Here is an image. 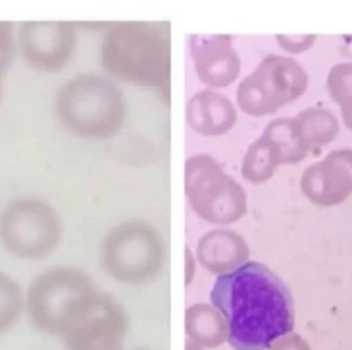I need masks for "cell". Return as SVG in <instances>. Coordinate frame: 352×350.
Returning <instances> with one entry per match:
<instances>
[{"label":"cell","mask_w":352,"mask_h":350,"mask_svg":"<svg viewBox=\"0 0 352 350\" xmlns=\"http://www.w3.org/2000/svg\"><path fill=\"white\" fill-rule=\"evenodd\" d=\"M317 40L316 34H291V36H276L278 45L289 54H300L310 49Z\"/></svg>","instance_id":"obj_22"},{"label":"cell","mask_w":352,"mask_h":350,"mask_svg":"<svg viewBox=\"0 0 352 350\" xmlns=\"http://www.w3.org/2000/svg\"><path fill=\"white\" fill-rule=\"evenodd\" d=\"M100 289L74 267H55L37 275L25 293V312L40 333L62 338L91 308Z\"/></svg>","instance_id":"obj_4"},{"label":"cell","mask_w":352,"mask_h":350,"mask_svg":"<svg viewBox=\"0 0 352 350\" xmlns=\"http://www.w3.org/2000/svg\"><path fill=\"white\" fill-rule=\"evenodd\" d=\"M25 312V293L8 274L0 271V336L11 331Z\"/></svg>","instance_id":"obj_19"},{"label":"cell","mask_w":352,"mask_h":350,"mask_svg":"<svg viewBox=\"0 0 352 350\" xmlns=\"http://www.w3.org/2000/svg\"><path fill=\"white\" fill-rule=\"evenodd\" d=\"M210 301L226 322L232 349L267 350L294 333V296L285 282L259 261H247L219 275Z\"/></svg>","instance_id":"obj_1"},{"label":"cell","mask_w":352,"mask_h":350,"mask_svg":"<svg viewBox=\"0 0 352 350\" xmlns=\"http://www.w3.org/2000/svg\"><path fill=\"white\" fill-rule=\"evenodd\" d=\"M296 130L307 154L320 155L339 135L340 125L338 117L327 110L311 107L294 117Z\"/></svg>","instance_id":"obj_16"},{"label":"cell","mask_w":352,"mask_h":350,"mask_svg":"<svg viewBox=\"0 0 352 350\" xmlns=\"http://www.w3.org/2000/svg\"><path fill=\"white\" fill-rule=\"evenodd\" d=\"M55 108L69 132L94 140L117 136L128 117L122 91L110 78L95 73L78 74L66 81L56 93Z\"/></svg>","instance_id":"obj_3"},{"label":"cell","mask_w":352,"mask_h":350,"mask_svg":"<svg viewBox=\"0 0 352 350\" xmlns=\"http://www.w3.org/2000/svg\"><path fill=\"white\" fill-rule=\"evenodd\" d=\"M185 350H204L201 349L200 347H197L196 344H193V342H190V341H188V340H185Z\"/></svg>","instance_id":"obj_26"},{"label":"cell","mask_w":352,"mask_h":350,"mask_svg":"<svg viewBox=\"0 0 352 350\" xmlns=\"http://www.w3.org/2000/svg\"><path fill=\"white\" fill-rule=\"evenodd\" d=\"M281 165L278 148L262 135L248 147L241 163V175L250 183L261 185L267 182Z\"/></svg>","instance_id":"obj_17"},{"label":"cell","mask_w":352,"mask_h":350,"mask_svg":"<svg viewBox=\"0 0 352 350\" xmlns=\"http://www.w3.org/2000/svg\"><path fill=\"white\" fill-rule=\"evenodd\" d=\"M331 99L342 107V111H352V62L335 65L327 80Z\"/></svg>","instance_id":"obj_20"},{"label":"cell","mask_w":352,"mask_h":350,"mask_svg":"<svg viewBox=\"0 0 352 350\" xmlns=\"http://www.w3.org/2000/svg\"><path fill=\"white\" fill-rule=\"evenodd\" d=\"M186 340L201 349H218L228 342V326L223 316L210 304L197 303L185 311Z\"/></svg>","instance_id":"obj_15"},{"label":"cell","mask_w":352,"mask_h":350,"mask_svg":"<svg viewBox=\"0 0 352 350\" xmlns=\"http://www.w3.org/2000/svg\"><path fill=\"white\" fill-rule=\"evenodd\" d=\"M63 227L56 211L38 198H18L0 213V241L14 256L40 260L59 245Z\"/></svg>","instance_id":"obj_7"},{"label":"cell","mask_w":352,"mask_h":350,"mask_svg":"<svg viewBox=\"0 0 352 350\" xmlns=\"http://www.w3.org/2000/svg\"><path fill=\"white\" fill-rule=\"evenodd\" d=\"M100 62L111 75L120 80L144 88L168 89L170 40L161 25L116 23L103 37Z\"/></svg>","instance_id":"obj_2"},{"label":"cell","mask_w":352,"mask_h":350,"mask_svg":"<svg viewBox=\"0 0 352 350\" xmlns=\"http://www.w3.org/2000/svg\"><path fill=\"white\" fill-rule=\"evenodd\" d=\"M267 350H311V347L300 334L291 333L273 342Z\"/></svg>","instance_id":"obj_23"},{"label":"cell","mask_w":352,"mask_h":350,"mask_svg":"<svg viewBox=\"0 0 352 350\" xmlns=\"http://www.w3.org/2000/svg\"><path fill=\"white\" fill-rule=\"evenodd\" d=\"M1 77H3V74L0 73V96H1Z\"/></svg>","instance_id":"obj_27"},{"label":"cell","mask_w":352,"mask_h":350,"mask_svg":"<svg viewBox=\"0 0 352 350\" xmlns=\"http://www.w3.org/2000/svg\"><path fill=\"white\" fill-rule=\"evenodd\" d=\"M131 318L110 293L100 292L91 308L60 338L66 350H125Z\"/></svg>","instance_id":"obj_9"},{"label":"cell","mask_w":352,"mask_h":350,"mask_svg":"<svg viewBox=\"0 0 352 350\" xmlns=\"http://www.w3.org/2000/svg\"><path fill=\"white\" fill-rule=\"evenodd\" d=\"M196 257L211 274L223 275L248 261L250 249L244 238L232 230H212L197 242Z\"/></svg>","instance_id":"obj_14"},{"label":"cell","mask_w":352,"mask_h":350,"mask_svg":"<svg viewBox=\"0 0 352 350\" xmlns=\"http://www.w3.org/2000/svg\"><path fill=\"white\" fill-rule=\"evenodd\" d=\"M262 135L278 148L283 165H296L309 156L296 130L294 117L272 121L263 129Z\"/></svg>","instance_id":"obj_18"},{"label":"cell","mask_w":352,"mask_h":350,"mask_svg":"<svg viewBox=\"0 0 352 350\" xmlns=\"http://www.w3.org/2000/svg\"><path fill=\"white\" fill-rule=\"evenodd\" d=\"M185 196L193 212L208 223L230 224L247 212V194L241 185L204 154L185 162Z\"/></svg>","instance_id":"obj_6"},{"label":"cell","mask_w":352,"mask_h":350,"mask_svg":"<svg viewBox=\"0 0 352 350\" xmlns=\"http://www.w3.org/2000/svg\"><path fill=\"white\" fill-rule=\"evenodd\" d=\"M136 350H146V349H136Z\"/></svg>","instance_id":"obj_28"},{"label":"cell","mask_w":352,"mask_h":350,"mask_svg":"<svg viewBox=\"0 0 352 350\" xmlns=\"http://www.w3.org/2000/svg\"><path fill=\"white\" fill-rule=\"evenodd\" d=\"M309 86V77L299 62L288 56L269 55L239 85L236 99L250 117L276 114L298 100Z\"/></svg>","instance_id":"obj_8"},{"label":"cell","mask_w":352,"mask_h":350,"mask_svg":"<svg viewBox=\"0 0 352 350\" xmlns=\"http://www.w3.org/2000/svg\"><path fill=\"white\" fill-rule=\"evenodd\" d=\"M196 272V264H195V257L190 253L189 248L185 246V286L188 288L190 282L193 281Z\"/></svg>","instance_id":"obj_24"},{"label":"cell","mask_w":352,"mask_h":350,"mask_svg":"<svg viewBox=\"0 0 352 350\" xmlns=\"http://www.w3.org/2000/svg\"><path fill=\"white\" fill-rule=\"evenodd\" d=\"M15 51V33L11 22H0V73L4 74Z\"/></svg>","instance_id":"obj_21"},{"label":"cell","mask_w":352,"mask_h":350,"mask_svg":"<svg viewBox=\"0 0 352 350\" xmlns=\"http://www.w3.org/2000/svg\"><path fill=\"white\" fill-rule=\"evenodd\" d=\"M189 49L195 71L208 88H225L237 80L241 62L230 36L193 34L189 38Z\"/></svg>","instance_id":"obj_12"},{"label":"cell","mask_w":352,"mask_h":350,"mask_svg":"<svg viewBox=\"0 0 352 350\" xmlns=\"http://www.w3.org/2000/svg\"><path fill=\"white\" fill-rule=\"evenodd\" d=\"M18 43L29 67L43 73H56L76 52L77 33L70 22H23L18 27Z\"/></svg>","instance_id":"obj_10"},{"label":"cell","mask_w":352,"mask_h":350,"mask_svg":"<svg viewBox=\"0 0 352 350\" xmlns=\"http://www.w3.org/2000/svg\"><path fill=\"white\" fill-rule=\"evenodd\" d=\"M99 260L103 271L116 282L143 285L154 279L164 267V240L150 223L126 220L106 234Z\"/></svg>","instance_id":"obj_5"},{"label":"cell","mask_w":352,"mask_h":350,"mask_svg":"<svg viewBox=\"0 0 352 350\" xmlns=\"http://www.w3.org/2000/svg\"><path fill=\"white\" fill-rule=\"evenodd\" d=\"M300 187L320 207L344 202L352 194V148L335 150L321 162L309 166L302 175Z\"/></svg>","instance_id":"obj_11"},{"label":"cell","mask_w":352,"mask_h":350,"mask_svg":"<svg viewBox=\"0 0 352 350\" xmlns=\"http://www.w3.org/2000/svg\"><path fill=\"white\" fill-rule=\"evenodd\" d=\"M237 122L233 102L218 92L204 89L195 93L186 106V124L197 135L206 137L222 136Z\"/></svg>","instance_id":"obj_13"},{"label":"cell","mask_w":352,"mask_h":350,"mask_svg":"<svg viewBox=\"0 0 352 350\" xmlns=\"http://www.w3.org/2000/svg\"><path fill=\"white\" fill-rule=\"evenodd\" d=\"M342 118L346 126L352 132V111H342Z\"/></svg>","instance_id":"obj_25"}]
</instances>
